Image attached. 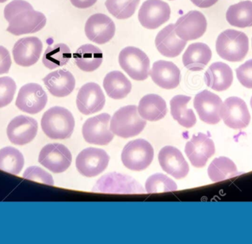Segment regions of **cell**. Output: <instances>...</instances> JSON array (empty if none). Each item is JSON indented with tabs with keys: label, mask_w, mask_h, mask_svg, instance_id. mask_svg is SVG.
<instances>
[{
	"label": "cell",
	"mask_w": 252,
	"mask_h": 244,
	"mask_svg": "<svg viewBox=\"0 0 252 244\" xmlns=\"http://www.w3.org/2000/svg\"><path fill=\"white\" fill-rule=\"evenodd\" d=\"M4 16L8 22L7 32L14 35L35 33L44 27L45 16L34 10L25 0H13L4 7Z\"/></svg>",
	"instance_id": "1"
},
{
	"label": "cell",
	"mask_w": 252,
	"mask_h": 244,
	"mask_svg": "<svg viewBox=\"0 0 252 244\" xmlns=\"http://www.w3.org/2000/svg\"><path fill=\"white\" fill-rule=\"evenodd\" d=\"M41 128L51 139L69 138L75 128V119L70 111L64 108L53 107L43 115Z\"/></svg>",
	"instance_id": "2"
},
{
	"label": "cell",
	"mask_w": 252,
	"mask_h": 244,
	"mask_svg": "<svg viewBox=\"0 0 252 244\" xmlns=\"http://www.w3.org/2000/svg\"><path fill=\"white\" fill-rule=\"evenodd\" d=\"M249 49L248 37L241 31L226 29L216 40L218 54L228 61H242L247 56Z\"/></svg>",
	"instance_id": "3"
},
{
	"label": "cell",
	"mask_w": 252,
	"mask_h": 244,
	"mask_svg": "<svg viewBox=\"0 0 252 244\" xmlns=\"http://www.w3.org/2000/svg\"><path fill=\"white\" fill-rule=\"evenodd\" d=\"M146 124V120L141 118L136 106H127L114 114L111 119L110 129L116 136L128 138L142 133Z\"/></svg>",
	"instance_id": "4"
},
{
	"label": "cell",
	"mask_w": 252,
	"mask_h": 244,
	"mask_svg": "<svg viewBox=\"0 0 252 244\" xmlns=\"http://www.w3.org/2000/svg\"><path fill=\"white\" fill-rule=\"evenodd\" d=\"M154 151L151 143L144 139L128 142L122 152L123 163L132 171L146 169L154 159Z\"/></svg>",
	"instance_id": "5"
},
{
	"label": "cell",
	"mask_w": 252,
	"mask_h": 244,
	"mask_svg": "<svg viewBox=\"0 0 252 244\" xmlns=\"http://www.w3.org/2000/svg\"><path fill=\"white\" fill-rule=\"evenodd\" d=\"M119 63L134 81H145L149 76L150 59L140 49L134 47L124 48L119 54Z\"/></svg>",
	"instance_id": "6"
},
{
	"label": "cell",
	"mask_w": 252,
	"mask_h": 244,
	"mask_svg": "<svg viewBox=\"0 0 252 244\" xmlns=\"http://www.w3.org/2000/svg\"><path fill=\"white\" fill-rule=\"evenodd\" d=\"M93 191L118 194L145 193L142 186L134 179L117 172L103 176L93 188Z\"/></svg>",
	"instance_id": "7"
},
{
	"label": "cell",
	"mask_w": 252,
	"mask_h": 244,
	"mask_svg": "<svg viewBox=\"0 0 252 244\" xmlns=\"http://www.w3.org/2000/svg\"><path fill=\"white\" fill-rule=\"evenodd\" d=\"M109 159V155L103 149L87 148L77 157V169L84 177H96L107 168Z\"/></svg>",
	"instance_id": "8"
},
{
	"label": "cell",
	"mask_w": 252,
	"mask_h": 244,
	"mask_svg": "<svg viewBox=\"0 0 252 244\" xmlns=\"http://www.w3.org/2000/svg\"><path fill=\"white\" fill-rule=\"evenodd\" d=\"M72 154L64 145L50 143L40 152L38 162L52 172L62 173L72 163Z\"/></svg>",
	"instance_id": "9"
},
{
	"label": "cell",
	"mask_w": 252,
	"mask_h": 244,
	"mask_svg": "<svg viewBox=\"0 0 252 244\" xmlns=\"http://www.w3.org/2000/svg\"><path fill=\"white\" fill-rule=\"evenodd\" d=\"M170 6L161 0H146L141 6L138 19L146 29H155L170 19Z\"/></svg>",
	"instance_id": "10"
},
{
	"label": "cell",
	"mask_w": 252,
	"mask_h": 244,
	"mask_svg": "<svg viewBox=\"0 0 252 244\" xmlns=\"http://www.w3.org/2000/svg\"><path fill=\"white\" fill-rule=\"evenodd\" d=\"M176 35L184 41H192L203 36L207 30L205 16L198 10H191L181 16L175 24Z\"/></svg>",
	"instance_id": "11"
},
{
	"label": "cell",
	"mask_w": 252,
	"mask_h": 244,
	"mask_svg": "<svg viewBox=\"0 0 252 244\" xmlns=\"http://www.w3.org/2000/svg\"><path fill=\"white\" fill-rule=\"evenodd\" d=\"M47 95L41 85L28 83L19 90L16 106L19 110L30 114H36L45 108Z\"/></svg>",
	"instance_id": "12"
},
{
	"label": "cell",
	"mask_w": 252,
	"mask_h": 244,
	"mask_svg": "<svg viewBox=\"0 0 252 244\" xmlns=\"http://www.w3.org/2000/svg\"><path fill=\"white\" fill-rule=\"evenodd\" d=\"M220 118L230 128L241 130L250 124V111L245 102L237 97H229L225 100L220 110Z\"/></svg>",
	"instance_id": "13"
},
{
	"label": "cell",
	"mask_w": 252,
	"mask_h": 244,
	"mask_svg": "<svg viewBox=\"0 0 252 244\" xmlns=\"http://www.w3.org/2000/svg\"><path fill=\"white\" fill-rule=\"evenodd\" d=\"M111 116L102 113L87 119L83 126L82 133L86 141L92 144L107 145L113 140L114 134L109 129Z\"/></svg>",
	"instance_id": "14"
},
{
	"label": "cell",
	"mask_w": 252,
	"mask_h": 244,
	"mask_svg": "<svg viewBox=\"0 0 252 244\" xmlns=\"http://www.w3.org/2000/svg\"><path fill=\"white\" fill-rule=\"evenodd\" d=\"M115 24L111 18L103 13H95L86 22L85 30L87 38L97 44H104L113 38L115 34Z\"/></svg>",
	"instance_id": "15"
},
{
	"label": "cell",
	"mask_w": 252,
	"mask_h": 244,
	"mask_svg": "<svg viewBox=\"0 0 252 244\" xmlns=\"http://www.w3.org/2000/svg\"><path fill=\"white\" fill-rule=\"evenodd\" d=\"M193 105L200 119L203 122L216 124L221 119L220 110L223 102L216 94L204 90L195 96Z\"/></svg>",
	"instance_id": "16"
},
{
	"label": "cell",
	"mask_w": 252,
	"mask_h": 244,
	"mask_svg": "<svg viewBox=\"0 0 252 244\" xmlns=\"http://www.w3.org/2000/svg\"><path fill=\"white\" fill-rule=\"evenodd\" d=\"M216 152L214 142L207 135L192 136L185 146V153L193 166L202 168Z\"/></svg>",
	"instance_id": "17"
},
{
	"label": "cell",
	"mask_w": 252,
	"mask_h": 244,
	"mask_svg": "<svg viewBox=\"0 0 252 244\" xmlns=\"http://www.w3.org/2000/svg\"><path fill=\"white\" fill-rule=\"evenodd\" d=\"M77 107L83 114L100 111L104 107L106 97L98 84L89 82L81 87L77 96Z\"/></svg>",
	"instance_id": "18"
},
{
	"label": "cell",
	"mask_w": 252,
	"mask_h": 244,
	"mask_svg": "<svg viewBox=\"0 0 252 244\" xmlns=\"http://www.w3.org/2000/svg\"><path fill=\"white\" fill-rule=\"evenodd\" d=\"M38 122L33 118L19 116L9 123L7 135L13 144L22 145L31 143L37 135Z\"/></svg>",
	"instance_id": "19"
},
{
	"label": "cell",
	"mask_w": 252,
	"mask_h": 244,
	"mask_svg": "<svg viewBox=\"0 0 252 244\" xmlns=\"http://www.w3.org/2000/svg\"><path fill=\"white\" fill-rule=\"evenodd\" d=\"M42 49V42L37 37L21 38L13 47V59L19 66L29 67L39 60Z\"/></svg>",
	"instance_id": "20"
},
{
	"label": "cell",
	"mask_w": 252,
	"mask_h": 244,
	"mask_svg": "<svg viewBox=\"0 0 252 244\" xmlns=\"http://www.w3.org/2000/svg\"><path fill=\"white\" fill-rule=\"evenodd\" d=\"M158 161L163 171L179 180L189 173V168L182 152L171 146H164L158 153Z\"/></svg>",
	"instance_id": "21"
},
{
	"label": "cell",
	"mask_w": 252,
	"mask_h": 244,
	"mask_svg": "<svg viewBox=\"0 0 252 244\" xmlns=\"http://www.w3.org/2000/svg\"><path fill=\"white\" fill-rule=\"evenodd\" d=\"M153 81L164 89L177 88L181 82L180 69L174 63L167 60H158L150 71Z\"/></svg>",
	"instance_id": "22"
},
{
	"label": "cell",
	"mask_w": 252,
	"mask_h": 244,
	"mask_svg": "<svg viewBox=\"0 0 252 244\" xmlns=\"http://www.w3.org/2000/svg\"><path fill=\"white\" fill-rule=\"evenodd\" d=\"M158 51L167 57H176L183 51L187 41L180 39L176 35L173 24L166 26L157 34L155 39Z\"/></svg>",
	"instance_id": "23"
},
{
	"label": "cell",
	"mask_w": 252,
	"mask_h": 244,
	"mask_svg": "<svg viewBox=\"0 0 252 244\" xmlns=\"http://www.w3.org/2000/svg\"><path fill=\"white\" fill-rule=\"evenodd\" d=\"M43 82L50 94L56 97L69 95L75 87V78L66 69L51 72L43 79Z\"/></svg>",
	"instance_id": "24"
},
{
	"label": "cell",
	"mask_w": 252,
	"mask_h": 244,
	"mask_svg": "<svg viewBox=\"0 0 252 244\" xmlns=\"http://www.w3.org/2000/svg\"><path fill=\"white\" fill-rule=\"evenodd\" d=\"M204 81L207 86L215 91H226L233 82V72L226 63L216 62L205 72Z\"/></svg>",
	"instance_id": "25"
},
{
	"label": "cell",
	"mask_w": 252,
	"mask_h": 244,
	"mask_svg": "<svg viewBox=\"0 0 252 244\" xmlns=\"http://www.w3.org/2000/svg\"><path fill=\"white\" fill-rule=\"evenodd\" d=\"M212 58L210 47L204 43L190 44L182 57L184 66L192 72L201 71L208 64Z\"/></svg>",
	"instance_id": "26"
},
{
	"label": "cell",
	"mask_w": 252,
	"mask_h": 244,
	"mask_svg": "<svg viewBox=\"0 0 252 244\" xmlns=\"http://www.w3.org/2000/svg\"><path fill=\"white\" fill-rule=\"evenodd\" d=\"M75 64L81 70L93 72L103 63V54L98 47L93 44L81 46L73 54Z\"/></svg>",
	"instance_id": "27"
},
{
	"label": "cell",
	"mask_w": 252,
	"mask_h": 244,
	"mask_svg": "<svg viewBox=\"0 0 252 244\" xmlns=\"http://www.w3.org/2000/svg\"><path fill=\"white\" fill-rule=\"evenodd\" d=\"M138 112L142 119L156 122L163 119L167 114V105L160 96L148 94L139 101Z\"/></svg>",
	"instance_id": "28"
},
{
	"label": "cell",
	"mask_w": 252,
	"mask_h": 244,
	"mask_svg": "<svg viewBox=\"0 0 252 244\" xmlns=\"http://www.w3.org/2000/svg\"><path fill=\"white\" fill-rule=\"evenodd\" d=\"M103 88L110 98L122 100L128 95L131 91L132 85L122 72L113 71L105 77Z\"/></svg>",
	"instance_id": "29"
},
{
	"label": "cell",
	"mask_w": 252,
	"mask_h": 244,
	"mask_svg": "<svg viewBox=\"0 0 252 244\" xmlns=\"http://www.w3.org/2000/svg\"><path fill=\"white\" fill-rule=\"evenodd\" d=\"M191 97L177 95L170 100V112L175 120L186 128H191L196 124V117L192 109L188 108Z\"/></svg>",
	"instance_id": "30"
},
{
	"label": "cell",
	"mask_w": 252,
	"mask_h": 244,
	"mask_svg": "<svg viewBox=\"0 0 252 244\" xmlns=\"http://www.w3.org/2000/svg\"><path fill=\"white\" fill-rule=\"evenodd\" d=\"M226 20L229 25L239 28L252 27V1H243L228 8Z\"/></svg>",
	"instance_id": "31"
},
{
	"label": "cell",
	"mask_w": 252,
	"mask_h": 244,
	"mask_svg": "<svg viewBox=\"0 0 252 244\" xmlns=\"http://www.w3.org/2000/svg\"><path fill=\"white\" fill-rule=\"evenodd\" d=\"M241 174L235 163L226 157L213 160L208 168V175L214 183L223 181Z\"/></svg>",
	"instance_id": "32"
},
{
	"label": "cell",
	"mask_w": 252,
	"mask_h": 244,
	"mask_svg": "<svg viewBox=\"0 0 252 244\" xmlns=\"http://www.w3.org/2000/svg\"><path fill=\"white\" fill-rule=\"evenodd\" d=\"M72 57L70 49L64 44L49 46L44 52L42 62L49 69L65 66Z\"/></svg>",
	"instance_id": "33"
},
{
	"label": "cell",
	"mask_w": 252,
	"mask_h": 244,
	"mask_svg": "<svg viewBox=\"0 0 252 244\" xmlns=\"http://www.w3.org/2000/svg\"><path fill=\"white\" fill-rule=\"evenodd\" d=\"M25 164L23 155L18 149L7 146L0 150V170L12 174H19Z\"/></svg>",
	"instance_id": "34"
},
{
	"label": "cell",
	"mask_w": 252,
	"mask_h": 244,
	"mask_svg": "<svg viewBox=\"0 0 252 244\" xmlns=\"http://www.w3.org/2000/svg\"><path fill=\"white\" fill-rule=\"evenodd\" d=\"M140 0H106L108 11L118 19H127L136 11Z\"/></svg>",
	"instance_id": "35"
},
{
	"label": "cell",
	"mask_w": 252,
	"mask_h": 244,
	"mask_svg": "<svg viewBox=\"0 0 252 244\" xmlns=\"http://www.w3.org/2000/svg\"><path fill=\"white\" fill-rule=\"evenodd\" d=\"M145 190L148 193L175 191L177 190V185L164 174H155L147 180Z\"/></svg>",
	"instance_id": "36"
},
{
	"label": "cell",
	"mask_w": 252,
	"mask_h": 244,
	"mask_svg": "<svg viewBox=\"0 0 252 244\" xmlns=\"http://www.w3.org/2000/svg\"><path fill=\"white\" fill-rule=\"evenodd\" d=\"M16 85L9 77L0 78V108L8 106L14 97Z\"/></svg>",
	"instance_id": "37"
},
{
	"label": "cell",
	"mask_w": 252,
	"mask_h": 244,
	"mask_svg": "<svg viewBox=\"0 0 252 244\" xmlns=\"http://www.w3.org/2000/svg\"><path fill=\"white\" fill-rule=\"evenodd\" d=\"M23 177L27 180L44 183L49 186L54 185L51 174L38 166H31L27 168L23 174Z\"/></svg>",
	"instance_id": "38"
},
{
	"label": "cell",
	"mask_w": 252,
	"mask_h": 244,
	"mask_svg": "<svg viewBox=\"0 0 252 244\" xmlns=\"http://www.w3.org/2000/svg\"><path fill=\"white\" fill-rule=\"evenodd\" d=\"M239 82L247 88H252V59L247 60L236 69Z\"/></svg>",
	"instance_id": "39"
},
{
	"label": "cell",
	"mask_w": 252,
	"mask_h": 244,
	"mask_svg": "<svg viewBox=\"0 0 252 244\" xmlns=\"http://www.w3.org/2000/svg\"><path fill=\"white\" fill-rule=\"evenodd\" d=\"M11 64V58L8 50L2 46H0V75L7 73Z\"/></svg>",
	"instance_id": "40"
},
{
	"label": "cell",
	"mask_w": 252,
	"mask_h": 244,
	"mask_svg": "<svg viewBox=\"0 0 252 244\" xmlns=\"http://www.w3.org/2000/svg\"><path fill=\"white\" fill-rule=\"evenodd\" d=\"M97 0H70L72 5L77 8L87 9L94 5Z\"/></svg>",
	"instance_id": "41"
},
{
	"label": "cell",
	"mask_w": 252,
	"mask_h": 244,
	"mask_svg": "<svg viewBox=\"0 0 252 244\" xmlns=\"http://www.w3.org/2000/svg\"><path fill=\"white\" fill-rule=\"evenodd\" d=\"M195 6L201 8H208L218 2L219 0H190Z\"/></svg>",
	"instance_id": "42"
},
{
	"label": "cell",
	"mask_w": 252,
	"mask_h": 244,
	"mask_svg": "<svg viewBox=\"0 0 252 244\" xmlns=\"http://www.w3.org/2000/svg\"><path fill=\"white\" fill-rule=\"evenodd\" d=\"M6 1H7V0H0V3H4Z\"/></svg>",
	"instance_id": "43"
},
{
	"label": "cell",
	"mask_w": 252,
	"mask_h": 244,
	"mask_svg": "<svg viewBox=\"0 0 252 244\" xmlns=\"http://www.w3.org/2000/svg\"><path fill=\"white\" fill-rule=\"evenodd\" d=\"M250 103H251V106H252V97L251 98V102H250Z\"/></svg>",
	"instance_id": "44"
},
{
	"label": "cell",
	"mask_w": 252,
	"mask_h": 244,
	"mask_svg": "<svg viewBox=\"0 0 252 244\" xmlns=\"http://www.w3.org/2000/svg\"><path fill=\"white\" fill-rule=\"evenodd\" d=\"M170 1H172V0H170Z\"/></svg>",
	"instance_id": "45"
}]
</instances>
